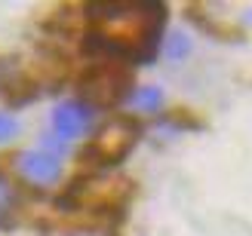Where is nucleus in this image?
I'll use <instances>...</instances> for the list:
<instances>
[{
  "instance_id": "1a4fd4ad",
  "label": "nucleus",
  "mask_w": 252,
  "mask_h": 236,
  "mask_svg": "<svg viewBox=\"0 0 252 236\" xmlns=\"http://www.w3.org/2000/svg\"><path fill=\"white\" fill-rule=\"evenodd\" d=\"M188 52H191V40H188L185 34H172L169 43H166V55L182 58V55H188Z\"/></svg>"
},
{
  "instance_id": "9b49d317",
  "label": "nucleus",
  "mask_w": 252,
  "mask_h": 236,
  "mask_svg": "<svg viewBox=\"0 0 252 236\" xmlns=\"http://www.w3.org/2000/svg\"><path fill=\"white\" fill-rule=\"evenodd\" d=\"M246 19H249V25H252V9H249V12H246Z\"/></svg>"
},
{
  "instance_id": "39448f33",
  "label": "nucleus",
  "mask_w": 252,
  "mask_h": 236,
  "mask_svg": "<svg viewBox=\"0 0 252 236\" xmlns=\"http://www.w3.org/2000/svg\"><path fill=\"white\" fill-rule=\"evenodd\" d=\"M93 126V107L83 102H62L53 110V135L59 141H74Z\"/></svg>"
},
{
  "instance_id": "f257e3e1",
  "label": "nucleus",
  "mask_w": 252,
  "mask_h": 236,
  "mask_svg": "<svg viewBox=\"0 0 252 236\" xmlns=\"http://www.w3.org/2000/svg\"><path fill=\"white\" fill-rule=\"evenodd\" d=\"M163 16L160 3H95L90 6L93 34L90 49L117 58H151L160 46Z\"/></svg>"
},
{
  "instance_id": "9d476101",
  "label": "nucleus",
  "mask_w": 252,
  "mask_h": 236,
  "mask_svg": "<svg viewBox=\"0 0 252 236\" xmlns=\"http://www.w3.org/2000/svg\"><path fill=\"white\" fill-rule=\"evenodd\" d=\"M16 135H19V120L9 117V114H0V144L12 141Z\"/></svg>"
},
{
  "instance_id": "20e7f679",
  "label": "nucleus",
  "mask_w": 252,
  "mask_h": 236,
  "mask_svg": "<svg viewBox=\"0 0 252 236\" xmlns=\"http://www.w3.org/2000/svg\"><path fill=\"white\" fill-rule=\"evenodd\" d=\"M16 172L31 187H53L62 178V159L40 151V147H28L16 157Z\"/></svg>"
},
{
  "instance_id": "6e6552de",
  "label": "nucleus",
  "mask_w": 252,
  "mask_h": 236,
  "mask_svg": "<svg viewBox=\"0 0 252 236\" xmlns=\"http://www.w3.org/2000/svg\"><path fill=\"white\" fill-rule=\"evenodd\" d=\"M16 203H19V193H16V187H12V181L6 175H0V224H9L12 221Z\"/></svg>"
},
{
  "instance_id": "f03ea898",
  "label": "nucleus",
  "mask_w": 252,
  "mask_h": 236,
  "mask_svg": "<svg viewBox=\"0 0 252 236\" xmlns=\"http://www.w3.org/2000/svg\"><path fill=\"white\" fill-rule=\"evenodd\" d=\"M80 92L86 107H108L129 95V71L117 61H98L80 80Z\"/></svg>"
},
{
  "instance_id": "0eeeda50",
  "label": "nucleus",
  "mask_w": 252,
  "mask_h": 236,
  "mask_svg": "<svg viewBox=\"0 0 252 236\" xmlns=\"http://www.w3.org/2000/svg\"><path fill=\"white\" fill-rule=\"evenodd\" d=\"M129 105L135 110H142V114H154V110H160L163 105V92L157 89V86H138V89H129Z\"/></svg>"
},
{
  "instance_id": "423d86ee",
  "label": "nucleus",
  "mask_w": 252,
  "mask_h": 236,
  "mask_svg": "<svg viewBox=\"0 0 252 236\" xmlns=\"http://www.w3.org/2000/svg\"><path fill=\"white\" fill-rule=\"evenodd\" d=\"M28 74L19 61H12L9 55H0V95H16V92H25L28 89Z\"/></svg>"
},
{
  "instance_id": "7ed1b4c3",
  "label": "nucleus",
  "mask_w": 252,
  "mask_h": 236,
  "mask_svg": "<svg viewBox=\"0 0 252 236\" xmlns=\"http://www.w3.org/2000/svg\"><path fill=\"white\" fill-rule=\"evenodd\" d=\"M135 138H138V126H135V123L126 120V117H114L93 138L86 157H90L93 163H98V166H117L120 159L132 151Z\"/></svg>"
}]
</instances>
